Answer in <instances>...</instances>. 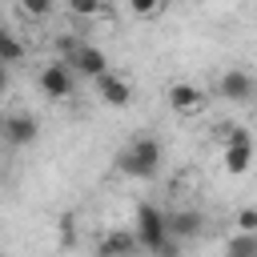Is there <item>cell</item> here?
Segmentation results:
<instances>
[{"instance_id": "cell-3", "label": "cell", "mask_w": 257, "mask_h": 257, "mask_svg": "<svg viewBox=\"0 0 257 257\" xmlns=\"http://www.w3.org/2000/svg\"><path fill=\"white\" fill-rule=\"evenodd\" d=\"M40 88H44V96H52V100H68V96L76 92V76H72V68H68L64 60H52V64L40 68Z\"/></svg>"}, {"instance_id": "cell-5", "label": "cell", "mask_w": 257, "mask_h": 257, "mask_svg": "<svg viewBox=\"0 0 257 257\" xmlns=\"http://www.w3.org/2000/svg\"><path fill=\"white\" fill-rule=\"evenodd\" d=\"M0 137H4L8 145L24 149V145H32V141L40 137V124H36V116H32V112H12V116H4V120H0Z\"/></svg>"}, {"instance_id": "cell-1", "label": "cell", "mask_w": 257, "mask_h": 257, "mask_svg": "<svg viewBox=\"0 0 257 257\" xmlns=\"http://www.w3.org/2000/svg\"><path fill=\"white\" fill-rule=\"evenodd\" d=\"M133 237H137V245L145 249V253H153V257H177V241L169 237V229H165V213L157 209V205H137V229H133Z\"/></svg>"}, {"instance_id": "cell-15", "label": "cell", "mask_w": 257, "mask_h": 257, "mask_svg": "<svg viewBox=\"0 0 257 257\" xmlns=\"http://www.w3.org/2000/svg\"><path fill=\"white\" fill-rule=\"evenodd\" d=\"M229 141H249V128L245 124H221V145Z\"/></svg>"}, {"instance_id": "cell-21", "label": "cell", "mask_w": 257, "mask_h": 257, "mask_svg": "<svg viewBox=\"0 0 257 257\" xmlns=\"http://www.w3.org/2000/svg\"><path fill=\"white\" fill-rule=\"evenodd\" d=\"M165 4H177V0H165Z\"/></svg>"}, {"instance_id": "cell-4", "label": "cell", "mask_w": 257, "mask_h": 257, "mask_svg": "<svg viewBox=\"0 0 257 257\" xmlns=\"http://www.w3.org/2000/svg\"><path fill=\"white\" fill-rule=\"evenodd\" d=\"M64 64L72 68V76H88V80H96V76L108 72V56L100 48H92V44H76L72 56H64Z\"/></svg>"}, {"instance_id": "cell-14", "label": "cell", "mask_w": 257, "mask_h": 257, "mask_svg": "<svg viewBox=\"0 0 257 257\" xmlns=\"http://www.w3.org/2000/svg\"><path fill=\"white\" fill-rule=\"evenodd\" d=\"M68 4V12H76V16H100L104 12V0H64Z\"/></svg>"}, {"instance_id": "cell-10", "label": "cell", "mask_w": 257, "mask_h": 257, "mask_svg": "<svg viewBox=\"0 0 257 257\" xmlns=\"http://www.w3.org/2000/svg\"><path fill=\"white\" fill-rule=\"evenodd\" d=\"M201 225H205V217H201V213H193V209L165 213V229H169V237H173V241H189V237H197V233H201Z\"/></svg>"}, {"instance_id": "cell-17", "label": "cell", "mask_w": 257, "mask_h": 257, "mask_svg": "<svg viewBox=\"0 0 257 257\" xmlns=\"http://www.w3.org/2000/svg\"><path fill=\"white\" fill-rule=\"evenodd\" d=\"M24 16H48L52 12V0H20Z\"/></svg>"}, {"instance_id": "cell-19", "label": "cell", "mask_w": 257, "mask_h": 257, "mask_svg": "<svg viewBox=\"0 0 257 257\" xmlns=\"http://www.w3.org/2000/svg\"><path fill=\"white\" fill-rule=\"evenodd\" d=\"M76 233H72V217H60V245H72Z\"/></svg>"}, {"instance_id": "cell-13", "label": "cell", "mask_w": 257, "mask_h": 257, "mask_svg": "<svg viewBox=\"0 0 257 257\" xmlns=\"http://www.w3.org/2000/svg\"><path fill=\"white\" fill-rule=\"evenodd\" d=\"M16 60H24V44L0 24V64H16Z\"/></svg>"}, {"instance_id": "cell-16", "label": "cell", "mask_w": 257, "mask_h": 257, "mask_svg": "<svg viewBox=\"0 0 257 257\" xmlns=\"http://www.w3.org/2000/svg\"><path fill=\"white\" fill-rule=\"evenodd\" d=\"M237 233H257V209H241L237 213Z\"/></svg>"}, {"instance_id": "cell-9", "label": "cell", "mask_w": 257, "mask_h": 257, "mask_svg": "<svg viewBox=\"0 0 257 257\" xmlns=\"http://www.w3.org/2000/svg\"><path fill=\"white\" fill-rule=\"evenodd\" d=\"M137 237L128 229H108L100 241H96V257H137Z\"/></svg>"}, {"instance_id": "cell-11", "label": "cell", "mask_w": 257, "mask_h": 257, "mask_svg": "<svg viewBox=\"0 0 257 257\" xmlns=\"http://www.w3.org/2000/svg\"><path fill=\"white\" fill-rule=\"evenodd\" d=\"M249 161H253V141H229L225 145V173L241 177V173H249Z\"/></svg>"}, {"instance_id": "cell-20", "label": "cell", "mask_w": 257, "mask_h": 257, "mask_svg": "<svg viewBox=\"0 0 257 257\" xmlns=\"http://www.w3.org/2000/svg\"><path fill=\"white\" fill-rule=\"evenodd\" d=\"M8 88V64H0V92Z\"/></svg>"}, {"instance_id": "cell-2", "label": "cell", "mask_w": 257, "mask_h": 257, "mask_svg": "<svg viewBox=\"0 0 257 257\" xmlns=\"http://www.w3.org/2000/svg\"><path fill=\"white\" fill-rule=\"evenodd\" d=\"M161 141L157 137H137V141H128L120 153H116V169L124 173V177H133V181H149V177H157V169H161Z\"/></svg>"}, {"instance_id": "cell-8", "label": "cell", "mask_w": 257, "mask_h": 257, "mask_svg": "<svg viewBox=\"0 0 257 257\" xmlns=\"http://www.w3.org/2000/svg\"><path fill=\"white\" fill-rule=\"evenodd\" d=\"M96 96L104 104H112V108H128L133 104V84L112 76V72H104V76H96Z\"/></svg>"}, {"instance_id": "cell-12", "label": "cell", "mask_w": 257, "mask_h": 257, "mask_svg": "<svg viewBox=\"0 0 257 257\" xmlns=\"http://www.w3.org/2000/svg\"><path fill=\"white\" fill-rule=\"evenodd\" d=\"M225 257H257V233H237V237H229Z\"/></svg>"}, {"instance_id": "cell-6", "label": "cell", "mask_w": 257, "mask_h": 257, "mask_svg": "<svg viewBox=\"0 0 257 257\" xmlns=\"http://www.w3.org/2000/svg\"><path fill=\"white\" fill-rule=\"evenodd\" d=\"M253 76L245 72V68H229L225 76H221V84H217V92L225 96V100H233V104H249L253 100Z\"/></svg>"}, {"instance_id": "cell-7", "label": "cell", "mask_w": 257, "mask_h": 257, "mask_svg": "<svg viewBox=\"0 0 257 257\" xmlns=\"http://www.w3.org/2000/svg\"><path fill=\"white\" fill-rule=\"evenodd\" d=\"M169 108H173L177 116H193V112H201V108H205V92H201L197 84L181 80V84H173V88H169Z\"/></svg>"}, {"instance_id": "cell-18", "label": "cell", "mask_w": 257, "mask_h": 257, "mask_svg": "<svg viewBox=\"0 0 257 257\" xmlns=\"http://www.w3.org/2000/svg\"><path fill=\"white\" fill-rule=\"evenodd\" d=\"M128 8H133L137 16H153V12L165 8V0H128Z\"/></svg>"}]
</instances>
